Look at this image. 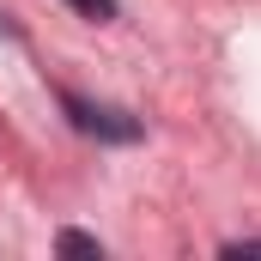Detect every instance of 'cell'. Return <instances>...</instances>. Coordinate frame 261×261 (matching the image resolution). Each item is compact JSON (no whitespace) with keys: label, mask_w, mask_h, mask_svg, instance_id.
<instances>
[{"label":"cell","mask_w":261,"mask_h":261,"mask_svg":"<svg viewBox=\"0 0 261 261\" xmlns=\"http://www.w3.org/2000/svg\"><path fill=\"white\" fill-rule=\"evenodd\" d=\"M61 110L73 116L79 134H97V140H140V122H128L122 110H97V103H85V97H73V91L61 97Z\"/></svg>","instance_id":"obj_1"},{"label":"cell","mask_w":261,"mask_h":261,"mask_svg":"<svg viewBox=\"0 0 261 261\" xmlns=\"http://www.w3.org/2000/svg\"><path fill=\"white\" fill-rule=\"evenodd\" d=\"M55 249H61V255H91V261H103V243H97V237H85V231H61V237H55Z\"/></svg>","instance_id":"obj_2"},{"label":"cell","mask_w":261,"mask_h":261,"mask_svg":"<svg viewBox=\"0 0 261 261\" xmlns=\"http://www.w3.org/2000/svg\"><path fill=\"white\" fill-rule=\"evenodd\" d=\"M67 6H73V12H85V18H97V24H103V18H116V0H67Z\"/></svg>","instance_id":"obj_3"},{"label":"cell","mask_w":261,"mask_h":261,"mask_svg":"<svg viewBox=\"0 0 261 261\" xmlns=\"http://www.w3.org/2000/svg\"><path fill=\"white\" fill-rule=\"evenodd\" d=\"M225 255H261V243H225Z\"/></svg>","instance_id":"obj_4"}]
</instances>
